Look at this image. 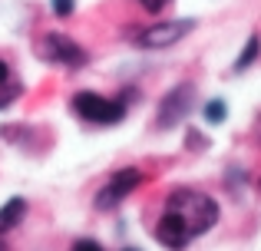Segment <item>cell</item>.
<instances>
[{"mask_svg":"<svg viewBox=\"0 0 261 251\" xmlns=\"http://www.w3.org/2000/svg\"><path fill=\"white\" fill-rule=\"evenodd\" d=\"M40 53L46 60H53V63H66V66H83L86 63V53L70 37H63V33H46L43 43H40Z\"/></svg>","mask_w":261,"mask_h":251,"instance_id":"obj_7","label":"cell"},{"mask_svg":"<svg viewBox=\"0 0 261 251\" xmlns=\"http://www.w3.org/2000/svg\"><path fill=\"white\" fill-rule=\"evenodd\" d=\"M73 109L83 119H89V123H102V126H113L126 116V106L119 99H102L99 93H76L73 96Z\"/></svg>","mask_w":261,"mask_h":251,"instance_id":"obj_2","label":"cell"},{"mask_svg":"<svg viewBox=\"0 0 261 251\" xmlns=\"http://www.w3.org/2000/svg\"><path fill=\"white\" fill-rule=\"evenodd\" d=\"M139 182H142L139 169H119V172H113V179L96 192V208H102V212H106V208H116Z\"/></svg>","mask_w":261,"mask_h":251,"instance_id":"obj_5","label":"cell"},{"mask_svg":"<svg viewBox=\"0 0 261 251\" xmlns=\"http://www.w3.org/2000/svg\"><path fill=\"white\" fill-rule=\"evenodd\" d=\"M258 50H261V40H258V37H248V43H245L242 57L235 60V70H238V73H245V70H248V66H251V60L258 57Z\"/></svg>","mask_w":261,"mask_h":251,"instance_id":"obj_9","label":"cell"},{"mask_svg":"<svg viewBox=\"0 0 261 251\" xmlns=\"http://www.w3.org/2000/svg\"><path fill=\"white\" fill-rule=\"evenodd\" d=\"M73 7H76V0H53V13L57 17H70Z\"/></svg>","mask_w":261,"mask_h":251,"instance_id":"obj_11","label":"cell"},{"mask_svg":"<svg viewBox=\"0 0 261 251\" xmlns=\"http://www.w3.org/2000/svg\"><path fill=\"white\" fill-rule=\"evenodd\" d=\"M126 251H136V248H126Z\"/></svg>","mask_w":261,"mask_h":251,"instance_id":"obj_16","label":"cell"},{"mask_svg":"<svg viewBox=\"0 0 261 251\" xmlns=\"http://www.w3.org/2000/svg\"><path fill=\"white\" fill-rule=\"evenodd\" d=\"M166 208H169V212H178L185 221H189L192 235H205L218 221L215 199L195 192V188H172V192H169V199H166Z\"/></svg>","mask_w":261,"mask_h":251,"instance_id":"obj_1","label":"cell"},{"mask_svg":"<svg viewBox=\"0 0 261 251\" xmlns=\"http://www.w3.org/2000/svg\"><path fill=\"white\" fill-rule=\"evenodd\" d=\"M205 119H208V123H222L225 119V103L222 99H212V103H205Z\"/></svg>","mask_w":261,"mask_h":251,"instance_id":"obj_10","label":"cell"},{"mask_svg":"<svg viewBox=\"0 0 261 251\" xmlns=\"http://www.w3.org/2000/svg\"><path fill=\"white\" fill-rule=\"evenodd\" d=\"M258 188H261V179H258Z\"/></svg>","mask_w":261,"mask_h":251,"instance_id":"obj_15","label":"cell"},{"mask_svg":"<svg viewBox=\"0 0 261 251\" xmlns=\"http://www.w3.org/2000/svg\"><path fill=\"white\" fill-rule=\"evenodd\" d=\"M139 4H142V10H149V13H162L172 0H139Z\"/></svg>","mask_w":261,"mask_h":251,"instance_id":"obj_12","label":"cell"},{"mask_svg":"<svg viewBox=\"0 0 261 251\" xmlns=\"http://www.w3.org/2000/svg\"><path fill=\"white\" fill-rule=\"evenodd\" d=\"M192 30H195V20H162V23H152L146 30H139L136 43L146 46V50H166V46L185 40Z\"/></svg>","mask_w":261,"mask_h":251,"instance_id":"obj_3","label":"cell"},{"mask_svg":"<svg viewBox=\"0 0 261 251\" xmlns=\"http://www.w3.org/2000/svg\"><path fill=\"white\" fill-rule=\"evenodd\" d=\"M155 238H159V245H166V248H172V251H182L192 238H195V235H192L189 221H185L182 215L166 208V215H162L159 225H155Z\"/></svg>","mask_w":261,"mask_h":251,"instance_id":"obj_6","label":"cell"},{"mask_svg":"<svg viewBox=\"0 0 261 251\" xmlns=\"http://www.w3.org/2000/svg\"><path fill=\"white\" fill-rule=\"evenodd\" d=\"M0 251H4V245H0Z\"/></svg>","mask_w":261,"mask_h":251,"instance_id":"obj_17","label":"cell"},{"mask_svg":"<svg viewBox=\"0 0 261 251\" xmlns=\"http://www.w3.org/2000/svg\"><path fill=\"white\" fill-rule=\"evenodd\" d=\"M23 215H27V202L23 199H10L4 208H0V235H7L10 228H17Z\"/></svg>","mask_w":261,"mask_h":251,"instance_id":"obj_8","label":"cell"},{"mask_svg":"<svg viewBox=\"0 0 261 251\" xmlns=\"http://www.w3.org/2000/svg\"><path fill=\"white\" fill-rule=\"evenodd\" d=\"M192 103H195V90L192 83H182V86H172V90L162 96L159 103V129H172L178 119L189 116Z\"/></svg>","mask_w":261,"mask_h":251,"instance_id":"obj_4","label":"cell"},{"mask_svg":"<svg viewBox=\"0 0 261 251\" xmlns=\"http://www.w3.org/2000/svg\"><path fill=\"white\" fill-rule=\"evenodd\" d=\"M7 76H10V66H7V63H4V60H0V83H4V79H7Z\"/></svg>","mask_w":261,"mask_h":251,"instance_id":"obj_14","label":"cell"},{"mask_svg":"<svg viewBox=\"0 0 261 251\" xmlns=\"http://www.w3.org/2000/svg\"><path fill=\"white\" fill-rule=\"evenodd\" d=\"M73 251H102V245L93 238H80V241H73Z\"/></svg>","mask_w":261,"mask_h":251,"instance_id":"obj_13","label":"cell"}]
</instances>
